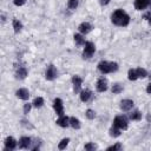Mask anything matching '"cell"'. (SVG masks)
<instances>
[{
	"label": "cell",
	"mask_w": 151,
	"mask_h": 151,
	"mask_svg": "<svg viewBox=\"0 0 151 151\" xmlns=\"http://www.w3.org/2000/svg\"><path fill=\"white\" fill-rule=\"evenodd\" d=\"M17 78H19V79H24V78H26V76H27V70L25 68V67H19L18 70H17Z\"/></svg>",
	"instance_id": "cell-17"
},
{
	"label": "cell",
	"mask_w": 151,
	"mask_h": 151,
	"mask_svg": "<svg viewBox=\"0 0 151 151\" xmlns=\"http://www.w3.org/2000/svg\"><path fill=\"white\" fill-rule=\"evenodd\" d=\"M150 0H134V7L138 11H142L149 6Z\"/></svg>",
	"instance_id": "cell-10"
},
{
	"label": "cell",
	"mask_w": 151,
	"mask_h": 151,
	"mask_svg": "<svg viewBox=\"0 0 151 151\" xmlns=\"http://www.w3.org/2000/svg\"><path fill=\"white\" fill-rule=\"evenodd\" d=\"M31 146V138L29 137H21L19 140V147L20 149H28Z\"/></svg>",
	"instance_id": "cell-11"
},
{
	"label": "cell",
	"mask_w": 151,
	"mask_h": 151,
	"mask_svg": "<svg viewBox=\"0 0 151 151\" xmlns=\"http://www.w3.org/2000/svg\"><path fill=\"white\" fill-rule=\"evenodd\" d=\"M68 142H70V139L68 138H64L60 143H59V145H58V147L60 149V150H63V149H65L66 146H67V144H68Z\"/></svg>",
	"instance_id": "cell-27"
},
{
	"label": "cell",
	"mask_w": 151,
	"mask_h": 151,
	"mask_svg": "<svg viewBox=\"0 0 151 151\" xmlns=\"http://www.w3.org/2000/svg\"><path fill=\"white\" fill-rule=\"evenodd\" d=\"M97 90H98L99 92L106 91V90H107V80L104 79V78L99 79V80L97 81Z\"/></svg>",
	"instance_id": "cell-13"
},
{
	"label": "cell",
	"mask_w": 151,
	"mask_h": 151,
	"mask_svg": "<svg viewBox=\"0 0 151 151\" xmlns=\"http://www.w3.org/2000/svg\"><path fill=\"white\" fill-rule=\"evenodd\" d=\"M140 118H142V113H140L138 110L133 111V112L130 114V119H132V120H139Z\"/></svg>",
	"instance_id": "cell-22"
},
{
	"label": "cell",
	"mask_w": 151,
	"mask_h": 151,
	"mask_svg": "<svg viewBox=\"0 0 151 151\" xmlns=\"http://www.w3.org/2000/svg\"><path fill=\"white\" fill-rule=\"evenodd\" d=\"M113 126L119 127L120 130H126L127 129V120L123 116H117L113 120Z\"/></svg>",
	"instance_id": "cell-4"
},
{
	"label": "cell",
	"mask_w": 151,
	"mask_h": 151,
	"mask_svg": "<svg viewBox=\"0 0 151 151\" xmlns=\"http://www.w3.org/2000/svg\"><path fill=\"white\" fill-rule=\"evenodd\" d=\"M13 28H14V32H15V33L20 32V29L22 28V25H21V22H20L19 20L14 19V20H13Z\"/></svg>",
	"instance_id": "cell-21"
},
{
	"label": "cell",
	"mask_w": 151,
	"mask_h": 151,
	"mask_svg": "<svg viewBox=\"0 0 151 151\" xmlns=\"http://www.w3.org/2000/svg\"><path fill=\"white\" fill-rule=\"evenodd\" d=\"M99 2H100V5H107L109 2H110V0H99Z\"/></svg>",
	"instance_id": "cell-34"
},
{
	"label": "cell",
	"mask_w": 151,
	"mask_h": 151,
	"mask_svg": "<svg viewBox=\"0 0 151 151\" xmlns=\"http://www.w3.org/2000/svg\"><path fill=\"white\" fill-rule=\"evenodd\" d=\"M13 2H14V5H17V6H22V5L26 2V0H13Z\"/></svg>",
	"instance_id": "cell-33"
},
{
	"label": "cell",
	"mask_w": 151,
	"mask_h": 151,
	"mask_svg": "<svg viewBox=\"0 0 151 151\" xmlns=\"http://www.w3.org/2000/svg\"><path fill=\"white\" fill-rule=\"evenodd\" d=\"M127 74H129V79L130 80H136L138 78V74H137V71L136 70H132V68L129 70V73Z\"/></svg>",
	"instance_id": "cell-24"
},
{
	"label": "cell",
	"mask_w": 151,
	"mask_h": 151,
	"mask_svg": "<svg viewBox=\"0 0 151 151\" xmlns=\"http://www.w3.org/2000/svg\"><path fill=\"white\" fill-rule=\"evenodd\" d=\"M110 136H112V137H119L120 136V129L117 127V126H112L110 129Z\"/></svg>",
	"instance_id": "cell-19"
},
{
	"label": "cell",
	"mask_w": 151,
	"mask_h": 151,
	"mask_svg": "<svg viewBox=\"0 0 151 151\" xmlns=\"http://www.w3.org/2000/svg\"><path fill=\"white\" fill-rule=\"evenodd\" d=\"M67 6H68V8H71V9H76L77 6H78V0H68Z\"/></svg>",
	"instance_id": "cell-28"
},
{
	"label": "cell",
	"mask_w": 151,
	"mask_h": 151,
	"mask_svg": "<svg viewBox=\"0 0 151 151\" xmlns=\"http://www.w3.org/2000/svg\"><path fill=\"white\" fill-rule=\"evenodd\" d=\"M122 149V145L118 143V144H114L112 146H109L107 147V151H114V150H120Z\"/></svg>",
	"instance_id": "cell-31"
},
{
	"label": "cell",
	"mask_w": 151,
	"mask_h": 151,
	"mask_svg": "<svg viewBox=\"0 0 151 151\" xmlns=\"http://www.w3.org/2000/svg\"><path fill=\"white\" fill-rule=\"evenodd\" d=\"M94 51H96L94 44L91 42V41H87V42H85V48H84V52H83V57L86 58V59L87 58H91L93 55Z\"/></svg>",
	"instance_id": "cell-3"
},
{
	"label": "cell",
	"mask_w": 151,
	"mask_h": 151,
	"mask_svg": "<svg viewBox=\"0 0 151 151\" xmlns=\"http://www.w3.org/2000/svg\"><path fill=\"white\" fill-rule=\"evenodd\" d=\"M74 41H76V44H77L78 46H81V45L85 44V39L83 38L81 34H76V35H74Z\"/></svg>",
	"instance_id": "cell-20"
},
{
	"label": "cell",
	"mask_w": 151,
	"mask_h": 151,
	"mask_svg": "<svg viewBox=\"0 0 151 151\" xmlns=\"http://www.w3.org/2000/svg\"><path fill=\"white\" fill-rule=\"evenodd\" d=\"M136 71H137V74H138V78H145V77L147 76V73H146V71H145L144 68H142V67H139V68H137Z\"/></svg>",
	"instance_id": "cell-26"
},
{
	"label": "cell",
	"mask_w": 151,
	"mask_h": 151,
	"mask_svg": "<svg viewBox=\"0 0 151 151\" xmlns=\"http://www.w3.org/2000/svg\"><path fill=\"white\" fill-rule=\"evenodd\" d=\"M15 94H17L18 98H20V99H22V100H27V99L29 98V92H28V90H26V88H19V90L15 92Z\"/></svg>",
	"instance_id": "cell-8"
},
{
	"label": "cell",
	"mask_w": 151,
	"mask_h": 151,
	"mask_svg": "<svg viewBox=\"0 0 151 151\" xmlns=\"http://www.w3.org/2000/svg\"><path fill=\"white\" fill-rule=\"evenodd\" d=\"M70 125L73 127V129H79L80 127V123H79V120L76 118V117H71L70 118Z\"/></svg>",
	"instance_id": "cell-18"
},
{
	"label": "cell",
	"mask_w": 151,
	"mask_h": 151,
	"mask_svg": "<svg viewBox=\"0 0 151 151\" xmlns=\"http://www.w3.org/2000/svg\"><path fill=\"white\" fill-rule=\"evenodd\" d=\"M72 83H73V90H74V92H76V93L80 92V87H81V84H83V79H81L79 76H73Z\"/></svg>",
	"instance_id": "cell-7"
},
{
	"label": "cell",
	"mask_w": 151,
	"mask_h": 151,
	"mask_svg": "<svg viewBox=\"0 0 151 151\" xmlns=\"http://www.w3.org/2000/svg\"><path fill=\"white\" fill-rule=\"evenodd\" d=\"M146 92H147L149 94H151V84H150V85L146 87Z\"/></svg>",
	"instance_id": "cell-35"
},
{
	"label": "cell",
	"mask_w": 151,
	"mask_h": 151,
	"mask_svg": "<svg viewBox=\"0 0 151 151\" xmlns=\"http://www.w3.org/2000/svg\"><path fill=\"white\" fill-rule=\"evenodd\" d=\"M29 110H31V104H25V106H24V113L27 114L29 112Z\"/></svg>",
	"instance_id": "cell-32"
},
{
	"label": "cell",
	"mask_w": 151,
	"mask_h": 151,
	"mask_svg": "<svg viewBox=\"0 0 151 151\" xmlns=\"http://www.w3.org/2000/svg\"><path fill=\"white\" fill-rule=\"evenodd\" d=\"M91 96H92V93H91L90 90H84V91L80 92V100L81 101H87L91 98Z\"/></svg>",
	"instance_id": "cell-16"
},
{
	"label": "cell",
	"mask_w": 151,
	"mask_h": 151,
	"mask_svg": "<svg viewBox=\"0 0 151 151\" xmlns=\"http://www.w3.org/2000/svg\"><path fill=\"white\" fill-rule=\"evenodd\" d=\"M5 145H6V150H14L17 146V142L13 137H7L5 140Z\"/></svg>",
	"instance_id": "cell-12"
},
{
	"label": "cell",
	"mask_w": 151,
	"mask_h": 151,
	"mask_svg": "<svg viewBox=\"0 0 151 151\" xmlns=\"http://www.w3.org/2000/svg\"><path fill=\"white\" fill-rule=\"evenodd\" d=\"M85 114H86V117H87L88 119H93V118L96 117L94 111H93V110H91V109H88V110L86 111V113H85Z\"/></svg>",
	"instance_id": "cell-30"
},
{
	"label": "cell",
	"mask_w": 151,
	"mask_h": 151,
	"mask_svg": "<svg viewBox=\"0 0 151 151\" xmlns=\"http://www.w3.org/2000/svg\"><path fill=\"white\" fill-rule=\"evenodd\" d=\"M112 22L117 26H126L130 22V17L123 11V9H117L112 13Z\"/></svg>",
	"instance_id": "cell-1"
},
{
	"label": "cell",
	"mask_w": 151,
	"mask_h": 151,
	"mask_svg": "<svg viewBox=\"0 0 151 151\" xmlns=\"http://www.w3.org/2000/svg\"><path fill=\"white\" fill-rule=\"evenodd\" d=\"M57 124L61 127H66L70 124V118H67L66 116H60V118L57 120Z\"/></svg>",
	"instance_id": "cell-15"
},
{
	"label": "cell",
	"mask_w": 151,
	"mask_h": 151,
	"mask_svg": "<svg viewBox=\"0 0 151 151\" xmlns=\"http://www.w3.org/2000/svg\"><path fill=\"white\" fill-rule=\"evenodd\" d=\"M149 24H150V25H151V17H150V18H149Z\"/></svg>",
	"instance_id": "cell-36"
},
{
	"label": "cell",
	"mask_w": 151,
	"mask_h": 151,
	"mask_svg": "<svg viewBox=\"0 0 151 151\" xmlns=\"http://www.w3.org/2000/svg\"><path fill=\"white\" fill-rule=\"evenodd\" d=\"M98 70L106 74V73H110V72H114L118 70V64L117 63H109V61H100L98 64Z\"/></svg>",
	"instance_id": "cell-2"
},
{
	"label": "cell",
	"mask_w": 151,
	"mask_h": 151,
	"mask_svg": "<svg viewBox=\"0 0 151 151\" xmlns=\"http://www.w3.org/2000/svg\"><path fill=\"white\" fill-rule=\"evenodd\" d=\"M123 91V86L120 85V84H114L113 86H112V92L114 93V94H118V93H120Z\"/></svg>",
	"instance_id": "cell-23"
},
{
	"label": "cell",
	"mask_w": 151,
	"mask_h": 151,
	"mask_svg": "<svg viewBox=\"0 0 151 151\" xmlns=\"http://www.w3.org/2000/svg\"><path fill=\"white\" fill-rule=\"evenodd\" d=\"M132 107H133V101H132V100H130V99H124V100H122V103H120V109H122L123 111H130Z\"/></svg>",
	"instance_id": "cell-9"
},
{
	"label": "cell",
	"mask_w": 151,
	"mask_h": 151,
	"mask_svg": "<svg viewBox=\"0 0 151 151\" xmlns=\"http://www.w3.org/2000/svg\"><path fill=\"white\" fill-rule=\"evenodd\" d=\"M57 74H58V72H57L55 67L53 65H48L47 66V70H46V73H45L46 79L47 80H53V79L57 78Z\"/></svg>",
	"instance_id": "cell-5"
},
{
	"label": "cell",
	"mask_w": 151,
	"mask_h": 151,
	"mask_svg": "<svg viewBox=\"0 0 151 151\" xmlns=\"http://www.w3.org/2000/svg\"><path fill=\"white\" fill-rule=\"evenodd\" d=\"M78 29L80 31V33L86 34V33H88V32L92 29V26H91V24H88V22H81V24L79 25Z\"/></svg>",
	"instance_id": "cell-14"
},
{
	"label": "cell",
	"mask_w": 151,
	"mask_h": 151,
	"mask_svg": "<svg viewBox=\"0 0 151 151\" xmlns=\"http://www.w3.org/2000/svg\"><path fill=\"white\" fill-rule=\"evenodd\" d=\"M53 107H54V110H55L58 116H64V106H63V100L60 98H55L54 99Z\"/></svg>",
	"instance_id": "cell-6"
},
{
	"label": "cell",
	"mask_w": 151,
	"mask_h": 151,
	"mask_svg": "<svg viewBox=\"0 0 151 151\" xmlns=\"http://www.w3.org/2000/svg\"><path fill=\"white\" fill-rule=\"evenodd\" d=\"M96 149H97V145L94 143H87L85 145V150H87V151H94Z\"/></svg>",
	"instance_id": "cell-29"
},
{
	"label": "cell",
	"mask_w": 151,
	"mask_h": 151,
	"mask_svg": "<svg viewBox=\"0 0 151 151\" xmlns=\"http://www.w3.org/2000/svg\"><path fill=\"white\" fill-rule=\"evenodd\" d=\"M42 104H44V99L41 97H38L33 100V106H35V107H40V106H42Z\"/></svg>",
	"instance_id": "cell-25"
}]
</instances>
